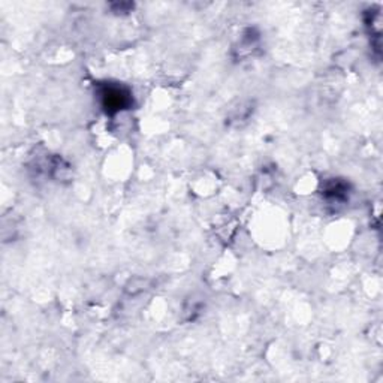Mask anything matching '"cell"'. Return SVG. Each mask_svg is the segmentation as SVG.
I'll list each match as a JSON object with an SVG mask.
<instances>
[{
  "label": "cell",
  "mask_w": 383,
  "mask_h": 383,
  "mask_svg": "<svg viewBox=\"0 0 383 383\" xmlns=\"http://www.w3.org/2000/svg\"><path fill=\"white\" fill-rule=\"evenodd\" d=\"M106 113H117L130 103V94L118 86H106L101 93Z\"/></svg>",
  "instance_id": "cell-1"
}]
</instances>
